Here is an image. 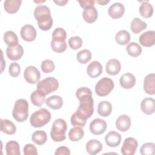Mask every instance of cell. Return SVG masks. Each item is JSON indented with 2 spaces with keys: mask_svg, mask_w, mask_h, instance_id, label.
<instances>
[{
  "mask_svg": "<svg viewBox=\"0 0 155 155\" xmlns=\"http://www.w3.org/2000/svg\"><path fill=\"white\" fill-rule=\"evenodd\" d=\"M23 53V47L19 44L13 47H7L6 48L7 56L12 61L19 60L22 56Z\"/></svg>",
  "mask_w": 155,
  "mask_h": 155,
  "instance_id": "4fadbf2b",
  "label": "cell"
},
{
  "mask_svg": "<svg viewBox=\"0 0 155 155\" xmlns=\"http://www.w3.org/2000/svg\"><path fill=\"white\" fill-rule=\"evenodd\" d=\"M24 77L29 84H35L38 82L41 78L39 71L35 66H28L24 70Z\"/></svg>",
  "mask_w": 155,
  "mask_h": 155,
  "instance_id": "ba28073f",
  "label": "cell"
},
{
  "mask_svg": "<svg viewBox=\"0 0 155 155\" xmlns=\"http://www.w3.org/2000/svg\"><path fill=\"white\" fill-rule=\"evenodd\" d=\"M45 103L48 107L53 110L60 109L63 105L62 97L58 95L50 96L46 99Z\"/></svg>",
  "mask_w": 155,
  "mask_h": 155,
  "instance_id": "d4e9b609",
  "label": "cell"
},
{
  "mask_svg": "<svg viewBox=\"0 0 155 155\" xmlns=\"http://www.w3.org/2000/svg\"><path fill=\"white\" fill-rule=\"evenodd\" d=\"M139 41L143 47H150L154 45L155 44V31L149 30L143 33L139 36Z\"/></svg>",
  "mask_w": 155,
  "mask_h": 155,
  "instance_id": "7c38bea8",
  "label": "cell"
},
{
  "mask_svg": "<svg viewBox=\"0 0 155 155\" xmlns=\"http://www.w3.org/2000/svg\"><path fill=\"white\" fill-rule=\"evenodd\" d=\"M140 108L143 113L150 115L155 110V101L151 97L144 98L140 104Z\"/></svg>",
  "mask_w": 155,
  "mask_h": 155,
  "instance_id": "ffe728a7",
  "label": "cell"
},
{
  "mask_svg": "<svg viewBox=\"0 0 155 155\" xmlns=\"http://www.w3.org/2000/svg\"><path fill=\"white\" fill-rule=\"evenodd\" d=\"M155 152V144L153 142H147L142 145L140 149L142 155H153Z\"/></svg>",
  "mask_w": 155,
  "mask_h": 155,
  "instance_id": "f35d334b",
  "label": "cell"
},
{
  "mask_svg": "<svg viewBox=\"0 0 155 155\" xmlns=\"http://www.w3.org/2000/svg\"><path fill=\"white\" fill-rule=\"evenodd\" d=\"M143 90L148 94H155V74L150 73L145 76L143 80Z\"/></svg>",
  "mask_w": 155,
  "mask_h": 155,
  "instance_id": "9a60e30c",
  "label": "cell"
},
{
  "mask_svg": "<svg viewBox=\"0 0 155 155\" xmlns=\"http://www.w3.org/2000/svg\"><path fill=\"white\" fill-rule=\"evenodd\" d=\"M55 155H69L70 154V151L67 147L62 146L58 147L54 153Z\"/></svg>",
  "mask_w": 155,
  "mask_h": 155,
  "instance_id": "bcb514c9",
  "label": "cell"
},
{
  "mask_svg": "<svg viewBox=\"0 0 155 155\" xmlns=\"http://www.w3.org/2000/svg\"><path fill=\"white\" fill-rule=\"evenodd\" d=\"M115 124L118 130L125 132L130 128L131 124V121L128 115L122 114L118 117V118L116 119Z\"/></svg>",
  "mask_w": 155,
  "mask_h": 155,
  "instance_id": "d6986e66",
  "label": "cell"
},
{
  "mask_svg": "<svg viewBox=\"0 0 155 155\" xmlns=\"http://www.w3.org/2000/svg\"><path fill=\"white\" fill-rule=\"evenodd\" d=\"M82 40L79 36L71 37L68 40V45L73 50H77L82 45Z\"/></svg>",
  "mask_w": 155,
  "mask_h": 155,
  "instance_id": "b9f144b4",
  "label": "cell"
},
{
  "mask_svg": "<svg viewBox=\"0 0 155 155\" xmlns=\"http://www.w3.org/2000/svg\"><path fill=\"white\" fill-rule=\"evenodd\" d=\"M21 3V0H6L4 2V8L7 13L13 14L18 11Z\"/></svg>",
  "mask_w": 155,
  "mask_h": 155,
  "instance_id": "cb8c5ba5",
  "label": "cell"
},
{
  "mask_svg": "<svg viewBox=\"0 0 155 155\" xmlns=\"http://www.w3.org/2000/svg\"><path fill=\"white\" fill-rule=\"evenodd\" d=\"M67 125L65 120L59 118L56 119L53 123L50 131V136L52 140L54 142H62L66 139L65 133Z\"/></svg>",
  "mask_w": 155,
  "mask_h": 155,
  "instance_id": "3957f363",
  "label": "cell"
},
{
  "mask_svg": "<svg viewBox=\"0 0 155 155\" xmlns=\"http://www.w3.org/2000/svg\"><path fill=\"white\" fill-rule=\"evenodd\" d=\"M76 96L79 101V106L74 113L79 119L87 120L94 111L92 92L90 88L83 87L76 90Z\"/></svg>",
  "mask_w": 155,
  "mask_h": 155,
  "instance_id": "6da1fadb",
  "label": "cell"
},
{
  "mask_svg": "<svg viewBox=\"0 0 155 155\" xmlns=\"http://www.w3.org/2000/svg\"><path fill=\"white\" fill-rule=\"evenodd\" d=\"M36 30L35 27L30 24L24 25L21 30L22 38L27 42H31L36 38Z\"/></svg>",
  "mask_w": 155,
  "mask_h": 155,
  "instance_id": "8fae6325",
  "label": "cell"
},
{
  "mask_svg": "<svg viewBox=\"0 0 155 155\" xmlns=\"http://www.w3.org/2000/svg\"><path fill=\"white\" fill-rule=\"evenodd\" d=\"M82 16L85 22L91 24L96 21L98 16V13L96 8L94 6H90L84 10Z\"/></svg>",
  "mask_w": 155,
  "mask_h": 155,
  "instance_id": "44dd1931",
  "label": "cell"
},
{
  "mask_svg": "<svg viewBox=\"0 0 155 155\" xmlns=\"http://www.w3.org/2000/svg\"><path fill=\"white\" fill-rule=\"evenodd\" d=\"M67 38V33L65 30L61 27L54 29L52 33V40L58 42L65 41Z\"/></svg>",
  "mask_w": 155,
  "mask_h": 155,
  "instance_id": "74e56055",
  "label": "cell"
},
{
  "mask_svg": "<svg viewBox=\"0 0 155 155\" xmlns=\"http://www.w3.org/2000/svg\"><path fill=\"white\" fill-rule=\"evenodd\" d=\"M67 44L65 41L58 42L51 40V49L56 53H62L67 49Z\"/></svg>",
  "mask_w": 155,
  "mask_h": 155,
  "instance_id": "ab89813d",
  "label": "cell"
},
{
  "mask_svg": "<svg viewBox=\"0 0 155 155\" xmlns=\"http://www.w3.org/2000/svg\"><path fill=\"white\" fill-rule=\"evenodd\" d=\"M138 147L137 141L133 137L126 138L121 148V153L123 155H133Z\"/></svg>",
  "mask_w": 155,
  "mask_h": 155,
  "instance_id": "9c48e42d",
  "label": "cell"
},
{
  "mask_svg": "<svg viewBox=\"0 0 155 155\" xmlns=\"http://www.w3.org/2000/svg\"><path fill=\"white\" fill-rule=\"evenodd\" d=\"M5 151L7 155H20L19 143L15 140H10L5 145Z\"/></svg>",
  "mask_w": 155,
  "mask_h": 155,
  "instance_id": "836d02e7",
  "label": "cell"
},
{
  "mask_svg": "<svg viewBox=\"0 0 155 155\" xmlns=\"http://www.w3.org/2000/svg\"><path fill=\"white\" fill-rule=\"evenodd\" d=\"M87 73L91 78H97L102 73V66L101 64L96 61H92L87 66Z\"/></svg>",
  "mask_w": 155,
  "mask_h": 155,
  "instance_id": "e0dca14e",
  "label": "cell"
},
{
  "mask_svg": "<svg viewBox=\"0 0 155 155\" xmlns=\"http://www.w3.org/2000/svg\"><path fill=\"white\" fill-rule=\"evenodd\" d=\"M4 41L8 47H13L18 44V38L13 31H7L4 35Z\"/></svg>",
  "mask_w": 155,
  "mask_h": 155,
  "instance_id": "f1b7e54d",
  "label": "cell"
},
{
  "mask_svg": "<svg viewBox=\"0 0 155 155\" xmlns=\"http://www.w3.org/2000/svg\"><path fill=\"white\" fill-rule=\"evenodd\" d=\"M110 2V1H101V0H99V1H96V2L99 4L100 5H105V4H107V3H108Z\"/></svg>",
  "mask_w": 155,
  "mask_h": 155,
  "instance_id": "681fc988",
  "label": "cell"
},
{
  "mask_svg": "<svg viewBox=\"0 0 155 155\" xmlns=\"http://www.w3.org/2000/svg\"><path fill=\"white\" fill-rule=\"evenodd\" d=\"M113 81L108 78L104 77L101 79L95 85V92L99 96L108 95L114 88Z\"/></svg>",
  "mask_w": 155,
  "mask_h": 155,
  "instance_id": "52a82bcc",
  "label": "cell"
},
{
  "mask_svg": "<svg viewBox=\"0 0 155 155\" xmlns=\"http://www.w3.org/2000/svg\"><path fill=\"white\" fill-rule=\"evenodd\" d=\"M139 13L145 18H148L152 16L153 13V7L152 5L148 2V1H143L140 5L139 7Z\"/></svg>",
  "mask_w": 155,
  "mask_h": 155,
  "instance_id": "f546056e",
  "label": "cell"
},
{
  "mask_svg": "<svg viewBox=\"0 0 155 155\" xmlns=\"http://www.w3.org/2000/svg\"><path fill=\"white\" fill-rule=\"evenodd\" d=\"M147 27V24L145 22L142 21L139 18H134L130 25L131 30L134 33H139L141 31L145 29Z\"/></svg>",
  "mask_w": 155,
  "mask_h": 155,
  "instance_id": "83f0119b",
  "label": "cell"
},
{
  "mask_svg": "<svg viewBox=\"0 0 155 155\" xmlns=\"http://www.w3.org/2000/svg\"><path fill=\"white\" fill-rule=\"evenodd\" d=\"M125 8L124 5L120 2H115L110 6L108 10L109 16L113 19H118L124 15Z\"/></svg>",
  "mask_w": 155,
  "mask_h": 155,
  "instance_id": "5bb4252c",
  "label": "cell"
},
{
  "mask_svg": "<svg viewBox=\"0 0 155 155\" xmlns=\"http://www.w3.org/2000/svg\"><path fill=\"white\" fill-rule=\"evenodd\" d=\"M128 54L132 57H137L142 53V47L136 42H131L127 46Z\"/></svg>",
  "mask_w": 155,
  "mask_h": 155,
  "instance_id": "e575fe53",
  "label": "cell"
},
{
  "mask_svg": "<svg viewBox=\"0 0 155 155\" xmlns=\"http://www.w3.org/2000/svg\"><path fill=\"white\" fill-rule=\"evenodd\" d=\"M34 16L38 21L39 28L43 31H47L53 25V19L49 8L44 5L37 6L34 10Z\"/></svg>",
  "mask_w": 155,
  "mask_h": 155,
  "instance_id": "7a4b0ae2",
  "label": "cell"
},
{
  "mask_svg": "<svg viewBox=\"0 0 155 155\" xmlns=\"http://www.w3.org/2000/svg\"><path fill=\"white\" fill-rule=\"evenodd\" d=\"M121 69V65L120 62L116 59H110L105 67L106 72L110 75L117 74Z\"/></svg>",
  "mask_w": 155,
  "mask_h": 155,
  "instance_id": "7402d4cb",
  "label": "cell"
},
{
  "mask_svg": "<svg viewBox=\"0 0 155 155\" xmlns=\"http://www.w3.org/2000/svg\"><path fill=\"white\" fill-rule=\"evenodd\" d=\"M112 111V105L108 101H102L100 102L97 107L98 114L103 117L108 116Z\"/></svg>",
  "mask_w": 155,
  "mask_h": 155,
  "instance_id": "4316f807",
  "label": "cell"
},
{
  "mask_svg": "<svg viewBox=\"0 0 155 155\" xmlns=\"http://www.w3.org/2000/svg\"><path fill=\"white\" fill-rule=\"evenodd\" d=\"M37 91L43 96H46L55 91L59 87L58 81L53 77H47L37 84Z\"/></svg>",
  "mask_w": 155,
  "mask_h": 155,
  "instance_id": "8992f818",
  "label": "cell"
},
{
  "mask_svg": "<svg viewBox=\"0 0 155 155\" xmlns=\"http://www.w3.org/2000/svg\"><path fill=\"white\" fill-rule=\"evenodd\" d=\"M1 131L7 134L12 135L16 133L15 125L8 119H1Z\"/></svg>",
  "mask_w": 155,
  "mask_h": 155,
  "instance_id": "484cf974",
  "label": "cell"
},
{
  "mask_svg": "<svg viewBox=\"0 0 155 155\" xmlns=\"http://www.w3.org/2000/svg\"><path fill=\"white\" fill-rule=\"evenodd\" d=\"M53 1L55 4H56L58 5H59V6H64L68 2V0H58V1L54 0Z\"/></svg>",
  "mask_w": 155,
  "mask_h": 155,
  "instance_id": "c3c4849f",
  "label": "cell"
},
{
  "mask_svg": "<svg viewBox=\"0 0 155 155\" xmlns=\"http://www.w3.org/2000/svg\"><path fill=\"white\" fill-rule=\"evenodd\" d=\"M136 81V78L133 74L126 73L122 74L120 78L119 84L123 88L130 89L134 86Z\"/></svg>",
  "mask_w": 155,
  "mask_h": 155,
  "instance_id": "2e32d148",
  "label": "cell"
},
{
  "mask_svg": "<svg viewBox=\"0 0 155 155\" xmlns=\"http://www.w3.org/2000/svg\"><path fill=\"white\" fill-rule=\"evenodd\" d=\"M71 124L73 126H75V127H84L85 124H86V120H82L81 119H79L75 113L73 114L71 116Z\"/></svg>",
  "mask_w": 155,
  "mask_h": 155,
  "instance_id": "f6af8a7d",
  "label": "cell"
},
{
  "mask_svg": "<svg viewBox=\"0 0 155 155\" xmlns=\"http://www.w3.org/2000/svg\"><path fill=\"white\" fill-rule=\"evenodd\" d=\"M31 103L37 107H41L45 100V96L42 95L37 90L32 92L30 96Z\"/></svg>",
  "mask_w": 155,
  "mask_h": 155,
  "instance_id": "d590c367",
  "label": "cell"
},
{
  "mask_svg": "<svg viewBox=\"0 0 155 155\" xmlns=\"http://www.w3.org/2000/svg\"><path fill=\"white\" fill-rule=\"evenodd\" d=\"M84 135L83 129L79 127H74L70 129L68 133V137L71 141L76 142L81 140Z\"/></svg>",
  "mask_w": 155,
  "mask_h": 155,
  "instance_id": "1f68e13d",
  "label": "cell"
},
{
  "mask_svg": "<svg viewBox=\"0 0 155 155\" xmlns=\"http://www.w3.org/2000/svg\"><path fill=\"white\" fill-rule=\"evenodd\" d=\"M28 104L24 99H18L12 111L13 118L18 122H22L26 120L28 116Z\"/></svg>",
  "mask_w": 155,
  "mask_h": 155,
  "instance_id": "277c9868",
  "label": "cell"
},
{
  "mask_svg": "<svg viewBox=\"0 0 155 155\" xmlns=\"http://www.w3.org/2000/svg\"><path fill=\"white\" fill-rule=\"evenodd\" d=\"M102 149V144L100 141L96 139L89 140L86 144L87 152L91 155L99 153Z\"/></svg>",
  "mask_w": 155,
  "mask_h": 155,
  "instance_id": "603a6c76",
  "label": "cell"
},
{
  "mask_svg": "<svg viewBox=\"0 0 155 155\" xmlns=\"http://www.w3.org/2000/svg\"><path fill=\"white\" fill-rule=\"evenodd\" d=\"M107 128L106 122L100 118L94 119L90 124V130L91 133L95 135L102 134L105 131Z\"/></svg>",
  "mask_w": 155,
  "mask_h": 155,
  "instance_id": "30bf717a",
  "label": "cell"
},
{
  "mask_svg": "<svg viewBox=\"0 0 155 155\" xmlns=\"http://www.w3.org/2000/svg\"><path fill=\"white\" fill-rule=\"evenodd\" d=\"M121 136L117 132L111 131H110L105 137L106 144L110 147H116L121 142Z\"/></svg>",
  "mask_w": 155,
  "mask_h": 155,
  "instance_id": "ac0fdd59",
  "label": "cell"
},
{
  "mask_svg": "<svg viewBox=\"0 0 155 155\" xmlns=\"http://www.w3.org/2000/svg\"><path fill=\"white\" fill-rule=\"evenodd\" d=\"M51 117L50 112L45 108H41L35 111L30 116V123L35 128L42 127L50 122Z\"/></svg>",
  "mask_w": 155,
  "mask_h": 155,
  "instance_id": "5b68a950",
  "label": "cell"
},
{
  "mask_svg": "<svg viewBox=\"0 0 155 155\" xmlns=\"http://www.w3.org/2000/svg\"><path fill=\"white\" fill-rule=\"evenodd\" d=\"M116 42L122 45H126L130 42V35L127 30H120L115 35Z\"/></svg>",
  "mask_w": 155,
  "mask_h": 155,
  "instance_id": "4dcf8cb0",
  "label": "cell"
},
{
  "mask_svg": "<svg viewBox=\"0 0 155 155\" xmlns=\"http://www.w3.org/2000/svg\"><path fill=\"white\" fill-rule=\"evenodd\" d=\"M41 68L44 73H49L52 72L54 70L55 66L51 60L46 59L42 62Z\"/></svg>",
  "mask_w": 155,
  "mask_h": 155,
  "instance_id": "60d3db41",
  "label": "cell"
},
{
  "mask_svg": "<svg viewBox=\"0 0 155 155\" xmlns=\"http://www.w3.org/2000/svg\"><path fill=\"white\" fill-rule=\"evenodd\" d=\"M91 58V53L89 50L84 49L79 51L76 54L77 61L81 64H86Z\"/></svg>",
  "mask_w": 155,
  "mask_h": 155,
  "instance_id": "8d00e7d4",
  "label": "cell"
},
{
  "mask_svg": "<svg viewBox=\"0 0 155 155\" xmlns=\"http://www.w3.org/2000/svg\"><path fill=\"white\" fill-rule=\"evenodd\" d=\"M78 2L79 3L80 6L84 9L90 6H94V1L93 0H82L79 1Z\"/></svg>",
  "mask_w": 155,
  "mask_h": 155,
  "instance_id": "7dc6e473",
  "label": "cell"
},
{
  "mask_svg": "<svg viewBox=\"0 0 155 155\" xmlns=\"http://www.w3.org/2000/svg\"><path fill=\"white\" fill-rule=\"evenodd\" d=\"M21 71V67L17 62H12L8 68V73L12 77H17Z\"/></svg>",
  "mask_w": 155,
  "mask_h": 155,
  "instance_id": "7bdbcfd3",
  "label": "cell"
},
{
  "mask_svg": "<svg viewBox=\"0 0 155 155\" xmlns=\"http://www.w3.org/2000/svg\"><path fill=\"white\" fill-rule=\"evenodd\" d=\"M32 141L38 145L45 143L47 140V133L43 130H38L34 132L31 136Z\"/></svg>",
  "mask_w": 155,
  "mask_h": 155,
  "instance_id": "d6a6232c",
  "label": "cell"
},
{
  "mask_svg": "<svg viewBox=\"0 0 155 155\" xmlns=\"http://www.w3.org/2000/svg\"><path fill=\"white\" fill-rule=\"evenodd\" d=\"M24 154L25 155H37V149L36 147L31 143L26 144L24 147Z\"/></svg>",
  "mask_w": 155,
  "mask_h": 155,
  "instance_id": "ee69618b",
  "label": "cell"
}]
</instances>
